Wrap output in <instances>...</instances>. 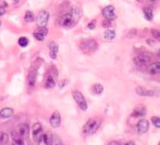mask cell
Here are the masks:
<instances>
[{
    "label": "cell",
    "instance_id": "9",
    "mask_svg": "<svg viewBox=\"0 0 160 145\" xmlns=\"http://www.w3.org/2000/svg\"><path fill=\"white\" fill-rule=\"evenodd\" d=\"M115 11H116V9L114 6L110 5V6H107L106 7L104 8L102 10V14L106 20L112 21L116 18V14Z\"/></svg>",
    "mask_w": 160,
    "mask_h": 145
},
{
    "label": "cell",
    "instance_id": "19",
    "mask_svg": "<svg viewBox=\"0 0 160 145\" xmlns=\"http://www.w3.org/2000/svg\"><path fill=\"white\" fill-rule=\"evenodd\" d=\"M143 12L146 20L151 21L153 19V11L151 8L148 7V6H145V7L143 8Z\"/></svg>",
    "mask_w": 160,
    "mask_h": 145
},
{
    "label": "cell",
    "instance_id": "17",
    "mask_svg": "<svg viewBox=\"0 0 160 145\" xmlns=\"http://www.w3.org/2000/svg\"><path fill=\"white\" fill-rule=\"evenodd\" d=\"M13 110L10 108H5L0 111V118H2V119L10 118L11 116H13Z\"/></svg>",
    "mask_w": 160,
    "mask_h": 145
},
{
    "label": "cell",
    "instance_id": "25",
    "mask_svg": "<svg viewBox=\"0 0 160 145\" xmlns=\"http://www.w3.org/2000/svg\"><path fill=\"white\" fill-rule=\"evenodd\" d=\"M28 43H29V41H28V39L26 37H20L18 40L19 46L23 48L26 47L28 45Z\"/></svg>",
    "mask_w": 160,
    "mask_h": 145
},
{
    "label": "cell",
    "instance_id": "4",
    "mask_svg": "<svg viewBox=\"0 0 160 145\" xmlns=\"http://www.w3.org/2000/svg\"><path fill=\"white\" fill-rule=\"evenodd\" d=\"M72 97H73V99L76 101L78 106L81 108V110H87V108H88V104H87V101H86V99H85L84 96L83 95V94H82L81 92H79L78 90H75V91L72 93Z\"/></svg>",
    "mask_w": 160,
    "mask_h": 145
},
{
    "label": "cell",
    "instance_id": "3",
    "mask_svg": "<svg viewBox=\"0 0 160 145\" xmlns=\"http://www.w3.org/2000/svg\"><path fill=\"white\" fill-rule=\"evenodd\" d=\"M98 42H96L94 39H86L83 40L80 42V50L83 53H93L98 49Z\"/></svg>",
    "mask_w": 160,
    "mask_h": 145
},
{
    "label": "cell",
    "instance_id": "24",
    "mask_svg": "<svg viewBox=\"0 0 160 145\" xmlns=\"http://www.w3.org/2000/svg\"><path fill=\"white\" fill-rule=\"evenodd\" d=\"M9 140V136L6 133L0 132V145H5Z\"/></svg>",
    "mask_w": 160,
    "mask_h": 145
},
{
    "label": "cell",
    "instance_id": "8",
    "mask_svg": "<svg viewBox=\"0 0 160 145\" xmlns=\"http://www.w3.org/2000/svg\"><path fill=\"white\" fill-rule=\"evenodd\" d=\"M133 62L138 67L148 66L151 62V57L145 54H140L134 57Z\"/></svg>",
    "mask_w": 160,
    "mask_h": 145
},
{
    "label": "cell",
    "instance_id": "29",
    "mask_svg": "<svg viewBox=\"0 0 160 145\" xmlns=\"http://www.w3.org/2000/svg\"><path fill=\"white\" fill-rule=\"evenodd\" d=\"M151 35L154 37L155 39H160V31L157 29H151Z\"/></svg>",
    "mask_w": 160,
    "mask_h": 145
},
{
    "label": "cell",
    "instance_id": "35",
    "mask_svg": "<svg viewBox=\"0 0 160 145\" xmlns=\"http://www.w3.org/2000/svg\"><path fill=\"white\" fill-rule=\"evenodd\" d=\"M108 145H121V144H120L119 143H118V142H116V141H111Z\"/></svg>",
    "mask_w": 160,
    "mask_h": 145
},
{
    "label": "cell",
    "instance_id": "34",
    "mask_svg": "<svg viewBox=\"0 0 160 145\" xmlns=\"http://www.w3.org/2000/svg\"><path fill=\"white\" fill-rule=\"evenodd\" d=\"M5 13H6V9H5V8H4L3 6H0V17L5 14Z\"/></svg>",
    "mask_w": 160,
    "mask_h": 145
},
{
    "label": "cell",
    "instance_id": "11",
    "mask_svg": "<svg viewBox=\"0 0 160 145\" xmlns=\"http://www.w3.org/2000/svg\"><path fill=\"white\" fill-rule=\"evenodd\" d=\"M149 129V122L146 119H141L138 122L137 125V129L138 134L145 133Z\"/></svg>",
    "mask_w": 160,
    "mask_h": 145
},
{
    "label": "cell",
    "instance_id": "27",
    "mask_svg": "<svg viewBox=\"0 0 160 145\" xmlns=\"http://www.w3.org/2000/svg\"><path fill=\"white\" fill-rule=\"evenodd\" d=\"M151 120L155 126L157 127V128H160V118L156 117V116H153Z\"/></svg>",
    "mask_w": 160,
    "mask_h": 145
},
{
    "label": "cell",
    "instance_id": "37",
    "mask_svg": "<svg viewBox=\"0 0 160 145\" xmlns=\"http://www.w3.org/2000/svg\"><path fill=\"white\" fill-rule=\"evenodd\" d=\"M1 24H2V22H1V20H0V27H1Z\"/></svg>",
    "mask_w": 160,
    "mask_h": 145
},
{
    "label": "cell",
    "instance_id": "28",
    "mask_svg": "<svg viewBox=\"0 0 160 145\" xmlns=\"http://www.w3.org/2000/svg\"><path fill=\"white\" fill-rule=\"evenodd\" d=\"M12 145H24V140L20 139V138H15V139H13Z\"/></svg>",
    "mask_w": 160,
    "mask_h": 145
},
{
    "label": "cell",
    "instance_id": "30",
    "mask_svg": "<svg viewBox=\"0 0 160 145\" xmlns=\"http://www.w3.org/2000/svg\"><path fill=\"white\" fill-rule=\"evenodd\" d=\"M50 145H63L62 142L61 141V140L58 137H54L52 140V143Z\"/></svg>",
    "mask_w": 160,
    "mask_h": 145
},
{
    "label": "cell",
    "instance_id": "15",
    "mask_svg": "<svg viewBox=\"0 0 160 145\" xmlns=\"http://www.w3.org/2000/svg\"><path fill=\"white\" fill-rule=\"evenodd\" d=\"M147 72L151 75L160 73V62H155L149 64L147 68Z\"/></svg>",
    "mask_w": 160,
    "mask_h": 145
},
{
    "label": "cell",
    "instance_id": "12",
    "mask_svg": "<svg viewBox=\"0 0 160 145\" xmlns=\"http://www.w3.org/2000/svg\"><path fill=\"white\" fill-rule=\"evenodd\" d=\"M146 108L143 105H138L137 107H136L133 111L132 115L131 116L134 118H140V117H143L146 115Z\"/></svg>",
    "mask_w": 160,
    "mask_h": 145
},
{
    "label": "cell",
    "instance_id": "18",
    "mask_svg": "<svg viewBox=\"0 0 160 145\" xmlns=\"http://www.w3.org/2000/svg\"><path fill=\"white\" fill-rule=\"evenodd\" d=\"M36 77L37 74L35 71H32V72H29L28 76V83L30 87H34L35 85V83H36Z\"/></svg>",
    "mask_w": 160,
    "mask_h": 145
},
{
    "label": "cell",
    "instance_id": "22",
    "mask_svg": "<svg viewBox=\"0 0 160 145\" xmlns=\"http://www.w3.org/2000/svg\"><path fill=\"white\" fill-rule=\"evenodd\" d=\"M92 91L94 94H101L104 91V87L100 83H96V84L93 85L92 87Z\"/></svg>",
    "mask_w": 160,
    "mask_h": 145
},
{
    "label": "cell",
    "instance_id": "23",
    "mask_svg": "<svg viewBox=\"0 0 160 145\" xmlns=\"http://www.w3.org/2000/svg\"><path fill=\"white\" fill-rule=\"evenodd\" d=\"M35 19V16H34V13L31 11H26L25 15H24V20H25L26 22L31 23Z\"/></svg>",
    "mask_w": 160,
    "mask_h": 145
},
{
    "label": "cell",
    "instance_id": "6",
    "mask_svg": "<svg viewBox=\"0 0 160 145\" xmlns=\"http://www.w3.org/2000/svg\"><path fill=\"white\" fill-rule=\"evenodd\" d=\"M13 131H14L15 133L17 134V136H18L21 139L24 140L28 136L30 129L28 124L21 123V124H19L17 126V128H16V129Z\"/></svg>",
    "mask_w": 160,
    "mask_h": 145
},
{
    "label": "cell",
    "instance_id": "26",
    "mask_svg": "<svg viewBox=\"0 0 160 145\" xmlns=\"http://www.w3.org/2000/svg\"><path fill=\"white\" fill-rule=\"evenodd\" d=\"M33 35L34 37H35V39H37L38 41H39V42H42V41L44 40V38L45 36L43 35H42L41 32H39L38 30L37 31H35V32L33 33Z\"/></svg>",
    "mask_w": 160,
    "mask_h": 145
},
{
    "label": "cell",
    "instance_id": "31",
    "mask_svg": "<svg viewBox=\"0 0 160 145\" xmlns=\"http://www.w3.org/2000/svg\"><path fill=\"white\" fill-rule=\"evenodd\" d=\"M96 24H96V20H92V21H90V22L89 23L88 25H87V27H88L89 29L93 30L96 28Z\"/></svg>",
    "mask_w": 160,
    "mask_h": 145
},
{
    "label": "cell",
    "instance_id": "32",
    "mask_svg": "<svg viewBox=\"0 0 160 145\" xmlns=\"http://www.w3.org/2000/svg\"><path fill=\"white\" fill-rule=\"evenodd\" d=\"M110 25H111V20H106V19H105L103 22L104 28H108V27H110Z\"/></svg>",
    "mask_w": 160,
    "mask_h": 145
},
{
    "label": "cell",
    "instance_id": "39",
    "mask_svg": "<svg viewBox=\"0 0 160 145\" xmlns=\"http://www.w3.org/2000/svg\"><path fill=\"white\" fill-rule=\"evenodd\" d=\"M158 55H159V56H160V52H159V53H158Z\"/></svg>",
    "mask_w": 160,
    "mask_h": 145
},
{
    "label": "cell",
    "instance_id": "1",
    "mask_svg": "<svg viewBox=\"0 0 160 145\" xmlns=\"http://www.w3.org/2000/svg\"><path fill=\"white\" fill-rule=\"evenodd\" d=\"M80 19V13L77 7H73L69 12L64 14L60 18V26L65 28H71L76 25Z\"/></svg>",
    "mask_w": 160,
    "mask_h": 145
},
{
    "label": "cell",
    "instance_id": "21",
    "mask_svg": "<svg viewBox=\"0 0 160 145\" xmlns=\"http://www.w3.org/2000/svg\"><path fill=\"white\" fill-rule=\"evenodd\" d=\"M116 37V32L113 30H106L104 34V38L107 41H112L115 39Z\"/></svg>",
    "mask_w": 160,
    "mask_h": 145
},
{
    "label": "cell",
    "instance_id": "13",
    "mask_svg": "<svg viewBox=\"0 0 160 145\" xmlns=\"http://www.w3.org/2000/svg\"><path fill=\"white\" fill-rule=\"evenodd\" d=\"M49 50H50V57L53 60H56L57 57V53H58V45L55 42H50L48 45Z\"/></svg>",
    "mask_w": 160,
    "mask_h": 145
},
{
    "label": "cell",
    "instance_id": "2",
    "mask_svg": "<svg viewBox=\"0 0 160 145\" xmlns=\"http://www.w3.org/2000/svg\"><path fill=\"white\" fill-rule=\"evenodd\" d=\"M101 122H102V120L101 118H91L83 126V133L86 135H92V134L95 133L101 126Z\"/></svg>",
    "mask_w": 160,
    "mask_h": 145
},
{
    "label": "cell",
    "instance_id": "38",
    "mask_svg": "<svg viewBox=\"0 0 160 145\" xmlns=\"http://www.w3.org/2000/svg\"><path fill=\"white\" fill-rule=\"evenodd\" d=\"M150 1H152V2H153V1H155V0H150Z\"/></svg>",
    "mask_w": 160,
    "mask_h": 145
},
{
    "label": "cell",
    "instance_id": "7",
    "mask_svg": "<svg viewBox=\"0 0 160 145\" xmlns=\"http://www.w3.org/2000/svg\"><path fill=\"white\" fill-rule=\"evenodd\" d=\"M31 134H32V137H33L34 140L38 143V141L43 135V129H42V126L41 125V123L36 122L32 126Z\"/></svg>",
    "mask_w": 160,
    "mask_h": 145
},
{
    "label": "cell",
    "instance_id": "5",
    "mask_svg": "<svg viewBox=\"0 0 160 145\" xmlns=\"http://www.w3.org/2000/svg\"><path fill=\"white\" fill-rule=\"evenodd\" d=\"M50 18V13L46 10H42L39 13L36 18V24L39 28H46Z\"/></svg>",
    "mask_w": 160,
    "mask_h": 145
},
{
    "label": "cell",
    "instance_id": "36",
    "mask_svg": "<svg viewBox=\"0 0 160 145\" xmlns=\"http://www.w3.org/2000/svg\"><path fill=\"white\" fill-rule=\"evenodd\" d=\"M126 145H134V143H133V142H129V143H126Z\"/></svg>",
    "mask_w": 160,
    "mask_h": 145
},
{
    "label": "cell",
    "instance_id": "20",
    "mask_svg": "<svg viewBox=\"0 0 160 145\" xmlns=\"http://www.w3.org/2000/svg\"><path fill=\"white\" fill-rule=\"evenodd\" d=\"M55 85H56L55 80H54L53 76H52L51 75H50V76L47 77V79H46V82H45V85H44L45 88L46 89L53 88V87H55Z\"/></svg>",
    "mask_w": 160,
    "mask_h": 145
},
{
    "label": "cell",
    "instance_id": "16",
    "mask_svg": "<svg viewBox=\"0 0 160 145\" xmlns=\"http://www.w3.org/2000/svg\"><path fill=\"white\" fill-rule=\"evenodd\" d=\"M136 93L140 96H144V97H152L154 96V92L151 90H148L144 87H138L136 88Z\"/></svg>",
    "mask_w": 160,
    "mask_h": 145
},
{
    "label": "cell",
    "instance_id": "33",
    "mask_svg": "<svg viewBox=\"0 0 160 145\" xmlns=\"http://www.w3.org/2000/svg\"><path fill=\"white\" fill-rule=\"evenodd\" d=\"M66 80H63V81H61V83H59V88L60 89H63L64 87L66 86Z\"/></svg>",
    "mask_w": 160,
    "mask_h": 145
},
{
    "label": "cell",
    "instance_id": "14",
    "mask_svg": "<svg viewBox=\"0 0 160 145\" xmlns=\"http://www.w3.org/2000/svg\"><path fill=\"white\" fill-rule=\"evenodd\" d=\"M52 140L53 137L50 133L47 132L46 133H43L42 137L38 141V145H50L52 143Z\"/></svg>",
    "mask_w": 160,
    "mask_h": 145
},
{
    "label": "cell",
    "instance_id": "10",
    "mask_svg": "<svg viewBox=\"0 0 160 145\" xmlns=\"http://www.w3.org/2000/svg\"><path fill=\"white\" fill-rule=\"evenodd\" d=\"M61 115L57 111H55L53 112L50 118V124L53 128H58L61 125Z\"/></svg>",
    "mask_w": 160,
    "mask_h": 145
},
{
    "label": "cell",
    "instance_id": "40",
    "mask_svg": "<svg viewBox=\"0 0 160 145\" xmlns=\"http://www.w3.org/2000/svg\"><path fill=\"white\" fill-rule=\"evenodd\" d=\"M159 145H160V143H159Z\"/></svg>",
    "mask_w": 160,
    "mask_h": 145
}]
</instances>
